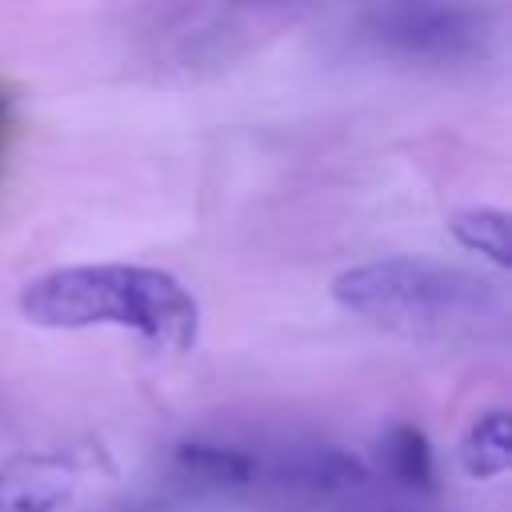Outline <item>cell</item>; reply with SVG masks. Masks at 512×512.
<instances>
[{"label": "cell", "instance_id": "cell-8", "mask_svg": "<svg viewBox=\"0 0 512 512\" xmlns=\"http://www.w3.org/2000/svg\"><path fill=\"white\" fill-rule=\"evenodd\" d=\"M452 236L460 248L492 260L496 268H508L512 260V240H508V216L500 208H464L452 216Z\"/></svg>", "mask_w": 512, "mask_h": 512}, {"label": "cell", "instance_id": "cell-9", "mask_svg": "<svg viewBox=\"0 0 512 512\" xmlns=\"http://www.w3.org/2000/svg\"><path fill=\"white\" fill-rule=\"evenodd\" d=\"M0 508H4V512H12V492L4 488V480H0Z\"/></svg>", "mask_w": 512, "mask_h": 512}, {"label": "cell", "instance_id": "cell-6", "mask_svg": "<svg viewBox=\"0 0 512 512\" xmlns=\"http://www.w3.org/2000/svg\"><path fill=\"white\" fill-rule=\"evenodd\" d=\"M380 464L396 484L424 492V496L436 492V456L420 428H412V424L388 428L380 440Z\"/></svg>", "mask_w": 512, "mask_h": 512}, {"label": "cell", "instance_id": "cell-4", "mask_svg": "<svg viewBox=\"0 0 512 512\" xmlns=\"http://www.w3.org/2000/svg\"><path fill=\"white\" fill-rule=\"evenodd\" d=\"M344 36L356 56L388 68L456 72L496 56L504 0H360Z\"/></svg>", "mask_w": 512, "mask_h": 512}, {"label": "cell", "instance_id": "cell-5", "mask_svg": "<svg viewBox=\"0 0 512 512\" xmlns=\"http://www.w3.org/2000/svg\"><path fill=\"white\" fill-rule=\"evenodd\" d=\"M304 0H168L164 16L152 24L160 56L176 64L228 60L248 48L260 32L280 28Z\"/></svg>", "mask_w": 512, "mask_h": 512}, {"label": "cell", "instance_id": "cell-1", "mask_svg": "<svg viewBox=\"0 0 512 512\" xmlns=\"http://www.w3.org/2000/svg\"><path fill=\"white\" fill-rule=\"evenodd\" d=\"M20 316L40 328H120L156 348L184 352L200 336L196 296L148 264H68L20 288Z\"/></svg>", "mask_w": 512, "mask_h": 512}, {"label": "cell", "instance_id": "cell-11", "mask_svg": "<svg viewBox=\"0 0 512 512\" xmlns=\"http://www.w3.org/2000/svg\"><path fill=\"white\" fill-rule=\"evenodd\" d=\"M0 132H4V104H0Z\"/></svg>", "mask_w": 512, "mask_h": 512}, {"label": "cell", "instance_id": "cell-3", "mask_svg": "<svg viewBox=\"0 0 512 512\" xmlns=\"http://www.w3.org/2000/svg\"><path fill=\"white\" fill-rule=\"evenodd\" d=\"M172 468L180 480L228 496L276 500H352L372 484V472L352 452L328 440H220L196 436L176 444Z\"/></svg>", "mask_w": 512, "mask_h": 512}, {"label": "cell", "instance_id": "cell-2", "mask_svg": "<svg viewBox=\"0 0 512 512\" xmlns=\"http://www.w3.org/2000/svg\"><path fill=\"white\" fill-rule=\"evenodd\" d=\"M332 300L344 312L412 340L480 336L504 316V296L492 280L428 256H384L344 268L332 280Z\"/></svg>", "mask_w": 512, "mask_h": 512}, {"label": "cell", "instance_id": "cell-10", "mask_svg": "<svg viewBox=\"0 0 512 512\" xmlns=\"http://www.w3.org/2000/svg\"><path fill=\"white\" fill-rule=\"evenodd\" d=\"M352 512H404V508H352Z\"/></svg>", "mask_w": 512, "mask_h": 512}, {"label": "cell", "instance_id": "cell-7", "mask_svg": "<svg viewBox=\"0 0 512 512\" xmlns=\"http://www.w3.org/2000/svg\"><path fill=\"white\" fill-rule=\"evenodd\" d=\"M460 464L468 476H500L512 464V424L504 408L484 412L460 440Z\"/></svg>", "mask_w": 512, "mask_h": 512}]
</instances>
